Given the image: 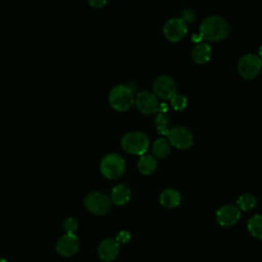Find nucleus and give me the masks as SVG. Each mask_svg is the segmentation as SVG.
Listing matches in <instances>:
<instances>
[{"label":"nucleus","mask_w":262,"mask_h":262,"mask_svg":"<svg viewBox=\"0 0 262 262\" xmlns=\"http://www.w3.org/2000/svg\"><path fill=\"white\" fill-rule=\"evenodd\" d=\"M230 32V27L225 18L220 15H209L203 19L200 26V36L201 38L217 42L225 39Z\"/></svg>","instance_id":"f257e3e1"},{"label":"nucleus","mask_w":262,"mask_h":262,"mask_svg":"<svg viewBox=\"0 0 262 262\" xmlns=\"http://www.w3.org/2000/svg\"><path fill=\"white\" fill-rule=\"evenodd\" d=\"M135 97L131 87L125 84H119L113 87L108 93V102L113 108L119 112L129 110L134 103Z\"/></svg>","instance_id":"f03ea898"},{"label":"nucleus","mask_w":262,"mask_h":262,"mask_svg":"<svg viewBox=\"0 0 262 262\" xmlns=\"http://www.w3.org/2000/svg\"><path fill=\"white\" fill-rule=\"evenodd\" d=\"M123 149L132 155H144L149 146L147 135L141 131H130L121 139Z\"/></svg>","instance_id":"7ed1b4c3"},{"label":"nucleus","mask_w":262,"mask_h":262,"mask_svg":"<svg viewBox=\"0 0 262 262\" xmlns=\"http://www.w3.org/2000/svg\"><path fill=\"white\" fill-rule=\"evenodd\" d=\"M101 174L107 179H116L123 175L126 168V163L123 157L112 152L105 155L99 164Z\"/></svg>","instance_id":"20e7f679"},{"label":"nucleus","mask_w":262,"mask_h":262,"mask_svg":"<svg viewBox=\"0 0 262 262\" xmlns=\"http://www.w3.org/2000/svg\"><path fill=\"white\" fill-rule=\"evenodd\" d=\"M84 205L92 214L103 215L110 211L112 201L108 195L101 191H90L84 198Z\"/></svg>","instance_id":"39448f33"},{"label":"nucleus","mask_w":262,"mask_h":262,"mask_svg":"<svg viewBox=\"0 0 262 262\" xmlns=\"http://www.w3.org/2000/svg\"><path fill=\"white\" fill-rule=\"evenodd\" d=\"M262 69V60L255 53L244 54L237 61V72L245 79L255 78Z\"/></svg>","instance_id":"423d86ee"},{"label":"nucleus","mask_w":262,"mask_h":262,"mask_svg":"<svg viewBox=\"0 0 262 262\" xmlns=\"http://www.w3.org/2000/svg\"><path fill=\"white\" fill-rule=\"evenodd\" d=\"M167 135L169 142L179 149H187L193 144L192 133L182 125L172 127Z\"/></svg>","instance_id":"0eeeda50"},{"label":"nucleus","mask_w":262,"mask_h":262,"mask_svg":"<svg viewBox=\"0 0 262 262\" xmlns=\"http://www.w3.org/2000/svg\"><path fill=\"white\" fill-rule=\"evenodd\" d=\"M134 101L138 111L145 115H151L161 110V103L157 95L149 90L138 92Z\"/></svg>","instance_id":"6e6552de"},{"label":"nucleus","mask_w":262,"mask_h":262,"mask_svg":"<svg viewBox=\"0 0 262 262\" xmlns=\"http://www.w3.org/2000/svg\"><path fill=\"white\" fill-rule=\"evenodd\" d=\"M163 33L169 41L178 42L187 33V23L182 17H171L165 23Z\"/></svg>","instance_id":"1a4fd4ad"},{"label":"nucleus","mask_w":262,"mask_h":262,"mask_svg":"<svg viewBox=\"0 0 262 262\" xmlns=\"http://www.w3.org/2000/svg\"><path fill=\"white\" fill-rule=\"evenodd\" d=\"M152 88L157 97L162 99H170L177 93V84L169 76L161 75L158 76L152 84Z\"/></svg>","instance_id":"9d476101"},{"label":"nucleus","mask_w":262,"mask_h":262,"mask_svg":"<svg viewBox=\"0 0 262 262\" xmlns=\"http://www.w3.org/2000/svg\"><path fill=\"white\" fill-rule=\"evenodd\" d=\"M241 217V210L237 206L226 204L220 207L216 212V218L220 225L228 227L234 225Z\"/></svg>","instance_id":"9b49d317"},{"label":"nucleus","mask_w":262,"mask_h":262,"mask_svg":"<svg viewBox=\"0 0 262 262\" xmlns=\"http://www.w3.org/2000/svg\"><path fill=\"white\" fill-rule=\"evenodd\" d=\"M80 242L75 233H64L56 244V251L60 256L71 257L77 253Z\"/></svg>","instance_id":"f8f14e48"},{"label":"nucleus","mask_w":262,"mask_h":262,"mask_svg":"<svg viewBox=\"0 0 262 262\" xmlns=\"http://www.w3.org/2000/svg\"><path fill=\"white\" fill-rule=\"evenodd\" d=\"M120 252V244L116 238L107 237L103 239L98 246V255L104 261H112L117 258Z\"/></svg>","instance_id":"ddd939ff"},{"label":"nucleus","mask_w":262,"mask_h":262,"mask_svg":"<svg viewBox=\"0 0 262 262\" xmlns=\"http://www.w3.org/2000/svg\"><path fill=\"white\" fill-rule=\"evenodd\" d=\"M131 196L130 187L125 183L116 184L111 191V201L118 206L125 205L129 202Z\"/></svg>","instance_id":"4468645a"},{"label":"nucleus","mask_w":262,"mask_h":262,"mask_svg":"<svg viewBox=\"0 0 262 262\" xmlns=\"http://www.w3.org/2000/svg\"><path fill=\"white\" fill-rule=\"evenodd\" d=\"M181 202V194L175 188H165L160 193V203L163 207L172 209L177 207Z\"/></svg>","instance_id":"2eb2a0df"},{"label":"nucleus","mask_w":262,"mask_h":262,"mask_svg":"<svg viewBox=\"0 0 262 262\" xmlns=\"http://www.w3.org/2000/svg\"><path fill=\"white\" fill-rule=\"evenodd\" d=\"M212 56L211 46L206 42L198 43L191 50V58L195 63L203 64L210 60Z\"/></svg>","instance_id":"dca6fc26"},{"label":"nucleus","mask_w":262,"mask_h":262,"mask_svg":"<svg viewBox=\"0 0 262 262\" xmlns=\"http://www.w3.org/2000/svg\"><path fill=\"white\" fill-rule=\"evenodd\" d=\"M137 168L141 174L150 175L157 169V160L154 156L149 154H144L140 156L137 163Z\"/></svg>","instance_id":"f3484780"},{"label":"nucleus","mask_w":262,"mask_h":262,"mask_svg":"<svg viewBox=\"0 0 262 262\" xmlns=\"http://www.w3.org/2000/svg\"><path fill=\"white\" fill-rule=\"evenodd\" d=\"M151 151H152V156L156 158L163 159V158L167 157L170 151V144H169L168 140L165 138L156 139L152 143Z\"/></svg>","instance_id":"a211bd4d"},{"label":"nucleus","mask_w":262,"mask_h":262,"mask_svg":"<svg viewBox=\"0 0 262 262\" xmlns=\"http://www.w3.org/2000/svg\"><path fill=\"white\" fill-rule=\"evenodd\" d=\"M248 230L259 239H262V214H255L248 220Z\"/></svg>","instance_id":"6ab92c4d"},{"label":"nucleus","mask_w":262,"mask_h":262,"mask_svg":"<svg viewBox=\"0 0 262 262\" xmlns=\"http://www.w3.org/2000/svg\"><path fill=\"white\" fill-rule=\"evenodd\" d=\"M236 204L239 210L242 209L244 211H248L253 209L256 206L257 199L252 193H244L238 196V199L236 200Z\"/></svg>","instance_id":"aec40b11"},{"label":"nucleus","mask_w":262,"mask_h":262,"mask_svg":"<svg viewBox=\"0 0 262 262\" xmlns=\"http://www.w3.org/2000/svg\"><path fill=\"white\" fill-rule=\"evenodd\" d=\"M155 124L156 127L158 129V132L161 134H168L169 132V124H170V118L164 114V113H160L157 115L156 119H155Z\"/></svg>","instance_id":"412c9836"},{"label":"nucleus","mask_w":262,"mask_h":262,"mask_svg":"<svg viewBox=\"0 0 262 262\" xmlns=\"http://www.w3.org/2000/svg\"><path fill=\"white\" fill-rule=\"evenodd\" d=\"M170 100H171V104H172L173 108L176 111H182L187 104V98L184 95L178 94V93L173 95L170 98Z\"/></svg>","instance_id":"4be33fe9"},{"label":"nucleus","mask_w":262,"mask_h":262,"mask_svg":"<svg viewBox=\"0 0 262 262\" xmlns=\"http://www.w3.org/2000/svg\"><path fill=\"white\" fill-rule=\"evenodd\" d=\"M62 227L66 233H74L78 227L77 220L74 217H67L62 222Z\"/></svg>","instance_id":"5701e85b"},{"label":"nucleus","mask_w":262,"mask_h":262,"mask_svg":"<svg viewBox=\"0 0 262 262\" xmlns=\"http://www.w3.org/2000/svg\"><path fill=\"white\" fill-rule=\"evenodd\" d=\"M130 233L128 232V231H126V230H122V231H120L119 233H118V235H117V237H116V241L120 244V243H123V244H126V243H128L129 241H130Z\"/></svg>","instance_id":"b1692460"},{"label":"nucleus","mask_w":262,"mask_h":262,"mask_svg":"<svg viewBox=\"0 0 262 262\" xmlns=\"http://www.w3.org/2000/svg\"><path fill=\"white\" fill-rule=\"evenodd\" d=\"M182 14H183V19L186 21V20H194L195 16H194V13L191 9H188V8H185L182 10Z\"/></svg>","instance_id":"393cba45"},{"label":"nucleus","mask_w":262,"mask_h":262,"mask_svg":"<svg viewBox=\"0 0 262 262\" xmlns=\"http://www.w3.org/2000/svg\"><path fill=\"white\" fill-rule=\"evenodd\" d=\"M88 3L94 8H101L103 5L106 4V1L105 0H91V1L89 0Z\"/></svg>","instance_id":"a878e982"},{"label":"nucleus","mask_w":262,"mask_h":262,"mask_svg":"<svg viewBox=\"0 0 262 262\" xmlns=\"http://www.w3.org/2000/svg\"><path fill=\"white\" fill-rule=\"evenodd\" d=\"M259 57H260L261 60H262V44H261L260 47H259Z\"/></svg>","instance_id":"bb28decb"},{"label":"nucleus","mask_w":262,"mask_h":262,"mask_svg":"<svg viewBox=\"0 0 262 262\" xmlns=\"http://www.w3.org/2000/svg\"><path fill=\"white\" fill-rule=\"evenodd\" d=\"M0 262H7V261H6V260H4V259H1V258H0Z\"/></svg>","instance_id":"cd10ccee"}]
</instances>
